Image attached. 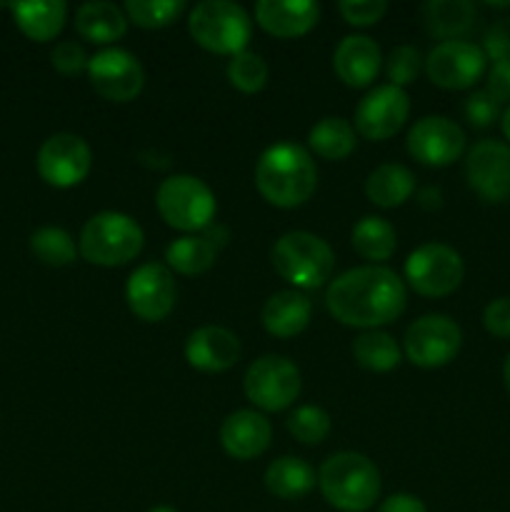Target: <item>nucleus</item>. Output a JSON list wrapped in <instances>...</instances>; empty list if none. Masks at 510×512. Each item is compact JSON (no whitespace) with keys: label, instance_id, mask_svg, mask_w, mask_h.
I'll return each instance as SVG.
<instances>
[{"label":"nucleus","instance_id":"nucleus-1","mask_svg":"<svg viewBox=\"0 0 510 512\" xmlns=\"http://www.w3.org/2000/svg\"><path fill=\"white\" fill-rule=\"evenodd\" d=\"M405 285L393 270L380 265L345 270L330 280L325 305L330 315L350 328L375 330L398 320L405 310Z\"/></svg>","mask_w":510,"mask_h":512},{"label":"nucleus","instance_id":"nucleus-2","mask_svg":"<svg viewBox=\"0 0 510 512\" xmlns=\"http://www.w3.org/2000/svg\"><path fill=\"white\" fill-rule=\"evenodd\" d=\"M258 193L275 208H298L318 185V170L303 145L275 143L255 165Z\"/></svg>","mask_w":510,"mask_h":512},{"label":"nucleus","instance_id":"nucleus-3","mask_svg":"<svg viewBox=\"0 0 510 512\" xmlns=\"http://www.w3.org/2000/svg\"><path fill=\"white\" fill-rule=\"evenodd\" d=\"M328 505L340 512H365L380 498V470L360 453L330 455L318 473Z\"/></svg>","mask_w":510,"mask_h":512},{"label":"nucleus","instance_id":"nucleus-4","mask_svg":"<svg viewBox=\"0 0 510 512\" xmlns=\"http://www.w3.org/2000/svg\"><path fill=\"white\" fill-rule=\"evenodd\" d=\"M143 243V228L130 215L105 210L85 223L78 250L88 263L118 268L138 258Z\"/></svg>","mask_w":510,"mask_h":512},{"label":"nucleus","instance_id":"nucleus-5","mask_svg":"<svg viewBox=\"0 0 510 512\" xmlns=\"http://www.w3.org/2000/svg\"><path fill=\"white\" fill-rule=\"evenodd\" d=\"M270 260L280 278L303 290L320 288L325 280H330L335 268V255L330 245L308 230L285 233L273 245Z\"/></svg>","mask_w":510,"mask_h":512},{"label":"nucleus","instance_id":"nucleus-6","mask_svg":"<svg viewBox=\"0 0 510 512\" xmlns=\"http://www.w3.org/2000/svg\"><path fill=\"white\" fill-rule=\"evenodd\" d=\"M188 30L200 48L218 55H238L248 45L250 15L230 0H203L188 15Z\"/></svg>","mask_w":510,"mask_h":512},{"label":"nucleus","instance_id":"nucleus-7","mask_svg":"<svg viewBox=\"0 0 510 512\" xmlns=\"http://www.w3.org/2000/svg\"><path fill=\"white\" fill-rule=\"evenodd\" d=\"M158 213L170 228L180 233H203L215 218V195L195 175H170L155 195Z\"/></svg>","mask_w":510,"mask_h":512},{"label":"nucleus","instance_id":"nucleus-8","mask_svg":"<svg viewBox=\"0 0 510 512\" xmlns=\"http://www.w3.org/2000/svg\"><path fill=\"white\" fill-rule=\"evenodd\" d=\"M465 278L463 258L443 243H425L405 260V280L425 298H445L455 293Z\"/></svg>","mask_w":510,"mask_h":512},{"label":"nucleus","instance_id":"nucleus-9","mask_svg":"<svg viewBox=\"0 0 510 512\" xmlns=\"http://www.w3.org/2000/svg\"><path fill=\"white\" fill-rule=\"evenodd\" d=\"M245 398L263 413H280L300 395V370L283 355H263L243 378Z\"/></svg>","mask_w":510,"mask_h":512},{"label":"nucleus","instance_id":"nucleus-10","mask_svg":"<svg viewBox=\"0 0 510 512\" xmlns=\"http://www.w3.org/2000/svg\"><path fill=\"white\" fill-rule=\"evenodd\" d=\"M463 345V330L448 315H423L405 330V358L425 370L443 368Z\"/></svg>","mask_w":510,"mask_h":512},{"label":"nucleus","instance_id":"nucleus-11","mask_svg":"<svg viewBox=\"0 0 510 512\" xmlns=\"http://www.w3.org/2000/svg\"><path fill=\"white\" fill-rule=\"evenodd\" d=\"M488 55L480 45L468 40H448L438 43L425 58V73L430 83L443 90L473 88L485 73Z\"/></svg>","mask_w":510,"mask_h":512},{"label":"nucleus","instance_id":"nucleus-12","mask_svg":"<svg viewBox=\"0 0 510 512\" xmlns=\"http://www.w3.org/2000/svg\"><path fill=\"white\" fill-rule=\"evenodd\" d=\"M88 80L100 98L110 103H128L143 90L145 70L128 50L105 48L88 60Z\"/></svg>","mask_w":510,"mask_h":512},{"label":"nucleus","instance_id":"nucleus-13","mask_svg":"<svg viewBox=\"0 0 510 512\" xmlns=\"http://www.w3.org/2000/svg\"><path fill=\"white\" fill-rule=\"evenodd\" d=\"M38 173L53 188H75L83 183L93 165L90 145L75 133H55L40 145Z\"/></svg>","mask_w":510,"mask_h":512},{"label":"nucleus","instance_id":"nucleus-14","mask_svg":"<svg viewBox=\"0 0 510 512\" xmlns=\"http://www.w3.org/2000/svg\"><path fill=\"white\" fill-rule=\"evenodd\" d=\"M175 280L170 268L160 263H145L135 270L125 285V300L135 318L145 323H160L175 308Z\"/></svg>","mask_w":510,"mask_h":512},{"label":"nucleus","instance_id":"nucleus-15","mask_svg":"<svg viewBox=\"0 0 510 512\" xmlns=\"http://www.w3.org/2000/svg\"><path fill=\"white\" fill-rule=\"evenodd\" d=\"M468 185L485 203L510 200V145L500 140H480L465 158Z\"/></svg>","mask_w":510,"mask_h":512},{"label":"nucleus","instance_id":"nucleus-16","mask_svg":"<svg viewBox=\"0 0 510 512\" xmlns=\"http://www.w3.org/2000/svg\"><path fill=\"white\" fill-rule=\"evenodd\" d=\"M405 145L418 163L430 165V168H443V165L455 163L463 155L465 133L450 118L425 115L410 128Z\"/></svg>","mask_w":510,"mask_h":512},{"label":"nucleus","instance_id":"nucleus-17","mask_svg":"<svg viewBox=\"0 0 510 512\" xmlns=\"http://www.w3.org/2000/svg\"><path fill=\"white\" fill-rule=\"evenodd\" d=\"M410 115V98L403 88L380 85L370 90L355 108V130L368 140H388Z\"/></svg>","mask_w":510,"mask_h":512},{"label":"nucleus","instance_id":"nucleus-18","mask_svg":"<svg viewBox=\"0 0 510 512\" xmlns=\"http://www.w3.org/2000/svg\"><path fill=\"white\" fill-rule=\"evenodd\" d=\"M185 360L200 373H225L240 360L238 335L220 325L198 328L185 343Z\"/></svg>","mask_w":510,"mask_h":512},{"label":"nucleus","instance_id":"nucleus-19","mask_svg":"<svg viewBox=\"0 0 510 512\" xmlns=\"http://www.w3.org/2000/svg\"><path fill=\"white\" fill-rule=\"evenodd\" d=\"M228 243V230L223 225H208L200 235H183L165 250L168 268L180 275H203L218 260L220 250Z\"/></svg>","mask_w":510,"mask_h":512},{"label":"nucleus","instance_id":"nucleus-20","mask_svg":"<svg viewBox=\"0 0 510 512\" xmlns=\"http://www.w3.org/2000/svg\"><path fill=\"white\" fill-rule=\"evenodd\" d=\"M273 428L258 410H235L220 425V445L235 460H255L268 450Z\"/></svg>","mask_w":510,"mask_h":512},{"label":"nucleus","instance_id":"nucleus-21","mask_svg":"<svg viewBox=\"0 0 510 512\" xmlns=\"http://www.w3.org/2000/svg\"><path fill=\"white\" fill-rule=\"evenodd\" d=\"M320 18V5L313 0H260L255 20L275 38H300L310 33Z\"/></svg>","mask_w":510,"mask_h":512},{"label":"nucleus","instance_id":"nucleus-22","mask_svg":"<svg viewBox=\"0 0 510 512\" xmlns=\"http://www.w3.org/2000/svg\"><path fill=\"white\" fill-rule=\"evenodd\" d=\"M380 63H383V55H380L378 43L368 35H348L340 40L333 55L335 75L348 88H365L373 83L380 73Z\"/></svg>","mask_w":510,"mask_h":512},{"label":"nucleus","instance_id":"nucleus-23","mask_svg":"<svg viewBox=\"0 0 510 512\" xmlns=\"http://www.w3.org/2000/svg\"><path fill=\"white\" fill-rule=\"evenodd\" d=\"M313 315V305L298 290H280L270 295L263 305V328L273 338H295L303 333Z\"/></svg>","mask_w":510,"mask_h":512},{"label":"nucleus","instance_id":"nucleus-24","mask_svg":"<svg viewBox=\"0 0 510 512\" xmlns=\"http://www.w3.org/2000/svg\"><path fill=\"white\" fill-rule=\"evenodd\" d=\"M13 10L15 25L25 38L35 43H48L63 30L68 18V5L63 0H35V3H15Z\"/></svg>","mask_w":510,"mask_h":512},{"label":"nucleus","instance_id":"nucleus-25","mask_svg":"<svg viewBox=\"0 0 510 512\" xmlns=\"http://www.w3.org/2000/svg\"><path fill=\"white\" fill-rule=\"evenodd\" d=\"M75 30L90 43H113V40L123 38L128 30V15L123 8H118L115 3H105V0L83 3L75 13Z\"/></svg>","mask_w":510,"mask_h":512},{"label":"nucleus","instance_id":"nucleus-26","mask_svg":"<svg viewBox=\"0 0 510 512\" xmlns=\"http://www.w3.org/2000/svg\"><path fill=\"white\" fill-rule=\"evenodd\" d=\"M425 25L430 35L448 40H463L475 25V5L468 0H430L423 8Z\"/></svg>","mask_w":510,"mask_h":512},{"label":"nucleus","instance_id":"nucleus-27","mask_svg":"<svg viewBox=\"0 0 510 512\" xmlns=\"http://www.w3.org/2000/svg\"><path fill=\"white\" fill-rule=\"evenodd\" d=\"M415 175L400 163L378 165L365 180V195L378 208H398L413 195Z\"/></svg>","mask_w":510,"mask_h":512},{"label":"nucleus","instance_id":"nucleus-28","mask_svg":"<svg viewBox=\"0 0 510 512\" xmlns=\"http://www.w3.org/2000/svg\"><path fill=\"white\" fill-rule=\"evenodd\" d=\"M315 483H318L315 470L305 460L293 458V455L273 460L265 470V488L280 500L305 498L315 488Z\"/></svg>","mask_w":510,"mask_h":512},{"label":"nucleus","instance_id":"nucleus-29","mask_svg":"<svg viewBox=\"0 0 510 512\" xmlns=\"http://www.w3.org/2000/svg\"><path fill=\"white\" fill-rule=\"evenodd\" d=\"M355 128L343 118H323L310 128L308 145L323 160H345L355 150Z\"/></svg>","mask_w":510,"mask_h":512},{"label":"nucleus","instance_id":"nucleus-30","mask_svg":"<svg viewBox=\"0 0 510 512\" xmlns=\"http://www.w3.org/2000/svg\"><path fill=\"white\" fill-rule=\"evenodd\" d=\"M353 248L365 260H388L398 248V233L393 225L375 215H365L353 228Z\"/></svg>","mask_w":510,"mask_h":512},{"label":"nucleus","instance_id":"nucleus-31","mask_svg":"<svg viewBox=\"0 0 510 512\" xmlns=\"http://www.w3.org/2000/svg\"><path fill=\"white\" fill-rule=\"evenodd\" d=\"M353 358L360 368L370 370V373H388V370L398 368L400 348L383 330H365L355 338Z\"/></svg>","mask_w":510,"mask_h":512},{"label":"nucleus","instance_id":"nucleus-32","mask_svg":"<svg viewBox=\"0 0 510 512\" xmlns=\"http://www.w3.org/2000/svg\"><path fill=\"white\" fill-rule=\"evenodd\" d=\"M30 250H33V255L40 263L50 265V268H65L80 253L68 230L53 228V225L35 230L33 238H30Z\"/></svg>","mask_w":510,"mask_h":512},{"label":"nucleus","instance_id":"nucleus-33","mask_svg":"<svg viewBox=\"0 0 510 512\" xmlns=\"http://www.w3.org/2000/svg\"><path fill=\"white\" fill-rule=\"evenodd\" d=\"M123 10L130 23L145 30H155L178 20V15L185 10V3L183 0H128Z\"/></svg>","mask_w":510,"mask_h":512},{"label":"nucleus","instance_id":"nucleus-34","mask_svg":"<svg viewBox=\"0 0 510 512\" xmlns=\"http://www.w3.org/2000/svg\"><path fill=\"white\" fill-rule=\"evenodd\" d=\"M228 80L240 93H258L268 83V65L258 53L243 50V53L230 58Z\"/></svg>","mask_w":510,"mask_h":512},{"label":"nucleus","instance_id":"nucleus-35","mask_svg":"<svg viewBox=\"0 0 510 512\" xmlns=\"http://www.w3.org/2000/svg\"><path fill=\"white\" fill-rule=\"evenodd\" d=\"M288 430L300 443L318 445L330 435V415L318 405H300L290 413Z\"/></svg>","mask_w":510,"mask_h":512},{"label":"nucleus","instance_id":"nucleus-36","mask_svg":"<svg viewBox=\"0 0 510 512\" xmlns=\"http://www.w3.org/2000/svg\"><path fill=\"white\" fill-rule=\"evenodd\" d=\"M423 65L425 60L418 48H413V45H398V48H393V53L388 55V60H385V75H388L390 85L403 88V85H410L418 78Z\"/></svg>","mask_w":510,"mask_h":512},{"label":"nucleus","instance_id":"nucleus-37","mask_svg":"<svg viewBox=\"0 0 510 512\" xmlns=\"http://www.w3.org/2000/svg\"><path fill=\"white\" fill-rule=\"evenodd\" d=\"M338 10L345 23L365 28V25H375L388 13V3L385 0H343V3H338Z\"/></svg>","mask_w":510,"mask_h":512},{"label":"nucleus","instance_id":"nucleus-38","mask_svg":"<svg viewBox=\"0 0 510 512\" xmlns=\"http://www.w3.org/2000/svg\"><path fill=\"white\" fill-rule=\"evenodd\" d=\"M88 55H85V50L80 48L75 40H63V43H58L53 48V53H50V63H53V68L58 70L60 75H78L83 73V70H88Z\"/></svg>","mask_w":510,"mask_h":512},{"label":"nucleus","instance_id":"nucleus-39","mask_svg":"<svg viewBox=\"0 0 510 512\" xmlns=\"http://www.w3.org/2000/svg\"><path fill=\"white\" fill-rule=\"evenodd\" d=\"M498 115L500 103L490 98L485 90H478V93H473L465 100V118H468L470 125H475V128H490V125L498 120Z\"/></svg>","mask_w":510,"mask_h":512},{"label":"nucleus","instance_id":"nucleus-40","mask_svg":"<svg viewBox=\"0 0 510 512\" xmlns=\"http://www.w3.org/2000/svg\"><path fill=\"white\" fill-rule=\"evenodd\" d=\"M483 325L495 338H510V298L490 300L483 310Z\"/></svg>","mask_w":510,"mask_h":512},{"label":"nucleus","instance_id":"nucleus-41","mask_svg":"<svg viewBox=\"0 0 510 512\" xmlns=\"http://www.w3.org/2000/svg\"><path fill=\"white\" fill-rule=\"evenodd\" d=\"M483 50L493 63H498V60L510 63V18L500 20V23H495L493 28L485 33Z\"/></svg>","mask_w":510,"mask_h":512},{"label":"nucleus","instance_id":"nucleus-42","mask_svg":"<svg viewBox=\"0 0 510 512\" xmlns=\"http://www.w3.org/2000/svg\"><path fill=\"white\" fill-rule=\"evenodd\" d=\"M485 93L498 103H508L510 100V63L498 60L490 68L488 80H485Z\"/></svg>","mask_w":510,"mask_h":512},{"label":"nucleus","instance_id":"nucleus-43","mask_svg":"<svg viewBox=\"0 0 510 512\" xmlns=\"http://www.w3.org/2000/svg\"><path fill=\"white\" fill-rule=\"evenodd\" d=\"M378 512H428L425 510L423 500L415 498V495L408 493H398V495H390L388 500H383Z\"/></svg>","mask_w":510,"mask_h":512},{"label":"nucleus","instance_id":"nucleus-44","mask_svg":"<svg viewBox=\"0 0 510 512\" xmlns=\"http://www.w3.org/2000/svg\"><path fill=\"white\" fill-rule=\"evenodd\" d=\"M500 128H503V135L510 140V105L505 108L503 118H500Z\"/></svg>","mask_w":510,"mask_h":512},{"label":"nucleus","instance_id":"nucleus-45","mask_svg":"<svg viewBox=\"0 0 510 512\" xmlns=\"http://www.w3.org/2000/svg\"><path fill=\"white\" fill-rule=\"evenodd\" d=\"M503 383H505V390L510 393V355L505 358V365H503Z\"/></svg>","mask_w":510,"mask_h":512},{"label":"nucleus","instance_id":"nucleus-46","mask_svg":"<svg viewBox=\"0 0 510 512\" xmlns=\"http://www.w3.org/2000/svg\"><path fill=\"white\" fill-rule=\"evenodd\" d=\"M148 512H178V510L168 508V505H158V508H150Z\"/></svg>","mask_w":510,"mask_h":512}]
</instances>
